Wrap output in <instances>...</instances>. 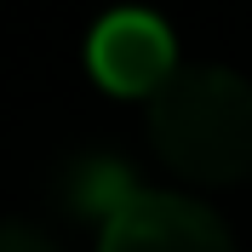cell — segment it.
I'll return each instance as SVG.
<instances>
[{
	"label": "cell",
	"mask_w": 252,
	"mask_h": 252,
	"mask_svg": "<svg viewBox=\"0 0 252 252\" xmlns=\"http://www.w3.org/2000/svg\"><path fill=\"white\" fill-rule=\"evenodd\" d=\"M86 63L92 75L121 97H155L166 80L178 75V46L172 29L143 6H121L92 29L86 40Z\"/></svg>",
	"instance_id": "3957f363"
},
{
	"label": "cell",
	"mask_w": 252,
	"mask_h": 252,
	"mask_svg": "<svg viewBox=\"0 0 252 252\" xmlns=\"http://www.w3.org/2000/svg\"><path fill=\"white\" fill-rule=\"evenodd\" d=\"M97 252H235L223 218L189 195H160L138 189L126 206L103 218Z\"/></svg>",
	"instance_id": "7a4b0ae2"
},
{
	"label": "cell",
	"mask_w": 252,
	"mask_h": 252,
	"mask_svg": "<svg viewBox=\"0 0 252 252\" xmlns=\"http://www.w3.org/2000/svg\"><path fill=\"white\" fill-rule=\"evenodd\" d=\"M149 143L195 184H235L252 172V80L223 63H184L149 97Z\"/></svg>",
	"instance_id": "6da1fadb"
},
{
	"label": "cell",
	"mask_w": 252,
	"mask_h": 252,
	"mask_svg": "<svg viewBox=\"0 0 252 252\" xmlns=\"http://www.w3.org/2000/svg\"><path fill=\"white\" fill-rule=\"evenodd\" d=\"M0 252H58V247H52V241L40 235L34 223H17V218H6V223H0Z\"/></svg>",
	"instance_id": "277c9868"
}]
</instances>
